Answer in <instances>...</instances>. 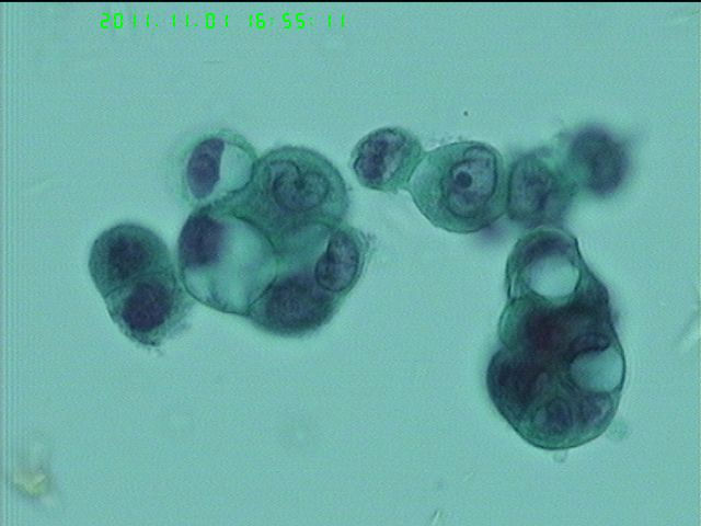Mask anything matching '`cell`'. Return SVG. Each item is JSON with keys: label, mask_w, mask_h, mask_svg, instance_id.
Segmentation results:
<instances>
[{"label": "cell", "mask_w": 701, "mask_h": 526, "mask_svg": "<svg viewBox=\"0 0 701 526\" xmlns=\"http://www.w3.org/2000/svg\"><path fill=\"white\" fill-rule=\"evenodd\" d=\"M489 397L529 444L584 445L611 424L625 358L610 296L582 253L547 260L506 289Z\"/></svg>", "instance_id": "obj_1"}, {"label": "cell", "mask_w": 701, "mask_h": 526, "mask_svg": "<svg viewBox=\"0 0 701 526\" xmlns=\"http://www.w3.org/2000/svg\"><path fill=\"white\" fill-rule=\"evenodd\" d=\"M349 205L347 184L325 156L285 145L261 155L248 185L219 207L253 224L277 255L318 227L344 222Z\"/></svg>", "instance_id": "obj_2"}, {"label": "cell", "mask_w": 701, "mask_h": 526, "mask_svg": "<svg viewBox=\"0 0 701 526\" xmlns=\"http://www.w3.org/2000/svg\"><path fill=\"white\" fill-rule=\"evenodd\" d=\"M180 278L195 300L244 317L274 277L275 250L253 224L222 208L191 211L175 249Z\"/></svg>", "instance_id": "obj_3"}, {"label": "cell", "mask_w": 701, "mask_h": 526, "mask_svg": "<svg viewBox=\"0 0 701 526\" xmlns=\"http://www.w3.org/2000/svg\"><path fill=\"white\" fill-rule=\"evenodd\" d=\"M407 191L435 227L462 235L479 232L505 214L504 159L485 142L446 144L425 153Z\"/></svg>", "instance_id": "obj_4"}, {"label": "cell", "mask_w": 701, "mask_h": 526, "mask_svg": "<svg viewBox=\"0 0 701 526\" xmlns=\"http://www.w3.org/2000/svg\"><path fill=\"white\" fill-rule=\"evenodd\" d=\"M258 156L253 145L230 128L193 136L170 167L179 201L191 211L226 205L250 182Z\"/></svg>", "instance_id": "obj_5"}, {"label": "cell", "mask_w": 701, "mask_h": 526, "mask_svg": "<svg viewBox=\"0 0 701 526\" xmlns=\"http://www.w3.org/2000/svg\"><path fill=\"white\" fill-rule=\"evenodd\" d=\"M317 251L310 256L277 262L274 277L244 315L253 325L274 335L301 338L332 319L343 299L315 282L312 261Z\"/></svg>", "instance_id": "obj_6"}, {"label": "cell", "mask_w": 701, "mask_h": 526, "mask_svg": "<svg viewBox=\"0 0 701 526\" xmlns=\"http://www.w3.org/2000/svg\"><path fill=\"white\" fill-rule=\"evenodd\" d=\"M103 299L119 331L146 347L180 333L195 302L176 266L141 276Z\"/></svg>", "instance_id": "obj_7"}, {"label": "cell", "mask_w": 701, "mask_h": 526, "mask_svg": "<svg viewBox=\"0 0 701 526\" xmlns=\"http://www.w3.org/2000/svg\"><path fill=\"white\" fill-rule=\"evenodd\" d=\"M576 196L559 149L519 153L506 168L505 214L522 230L561 229Z\"/></svg>", "instance_id": "obj_8"}, {"label": "cell", "mask_w": 701, "mask_h": 526, "mask_svg": "<svg viewBox=\"0 0 701 526\" xmlns=\"http://www.w3.org/2000/svg\"><path fill=\"white\" fill-rule=\"evenodd\" d=\"M173 266L165 241L151 228L131 221L104 229L89 251V273L103 298L141 276Z\"/></svg>", "instance_id": "obj_9"}, {"label": "cell", "mask_w": 701, "mask_h": 526, "mask_svg": "<svg viewBox=\"0 0 701 526\" xmlns=\"http://www.w3.org/2000/svg\"><path fill=\"white\" fill-rule=\"evenodd\" d=\"M558 149L578 194L606 199L612 197L628 178V148L601 127L585 126Z\"/></svg>", "instance_id": "obj_10"}, {"label": "cell", "mask_w": 701, "mask_h": 526, "mask_svg": "<svg viewBox=\"0 0 701 526\" xmlns=\"http://www.w3.org/2000/svg\"><path fill=\"white\" fill-rule=\"evenodd\" d=\"M424 156L414 134L399 126H386L358 140L350 153V168L361 186L397 194L407 191Z\"/></svg>", "instance_id": "obj_11"}, {"label": "cell", "mask_w": 701, "mask_h": 526, "mask_svg": "<svg viewBox=\"0 0 701 526\" xmlns=\"http://www.w3.org/2000/svg\"><path fill=\"white\" fill-rule=\"evenodd\" d=\"M369 253L370 241L361 230L345 221L333 227L312 261L315 282L344 300L358 282Z\"/></svg>", "instance_id": "obj_12"}]
</instances>
